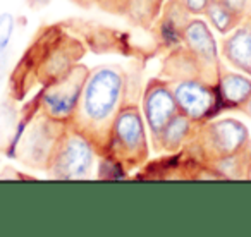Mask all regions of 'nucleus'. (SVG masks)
Listing matches in <instances>:
<instances>
[{
  "label": "nucleus",
  "mask_w": 251,
  "mask_h": 237,
  "mask_svg": "<svg viewBox=\"0 0 251 237\" xmlns=\"http://www.w3.org/2000/svg\"><path fill=\"white\" fill-rule=\"evenodd\" d=\"M162 74L169 81L200 79L206 83L203 67L200 66V62L195 59V55L182 43L171 48L169 55L165 57L164 64H162Z\"/></svg>",
  "instance_id": "4468645a"
},
{
  "label": "nucleus",
  "mask_w": 251,
  "mask_h": 237,
  "mask_svg": "<svg viewBox=\"0 0 251 237\" xmlns=\"http://www.w3.org/2000/svg\"><path fill=\"white\" fill-rule=\"evenodd\" d=\"M222 2L232 7L234 11H237L239 14H243L244 18L251 16V0H222Z\"/></svg>",
  "instance_id": "aec40b11"
},
{
  "label": "nucleus",
  "mask_w": 251,
  "mask_h": 237,
  "mask_svg": "<svg viewBox=\"0 0 251 237\" xmlns=\"http://www.w3.org/2000/svg\"><path fill=\"white\" fill-rule=\"evenodd\" d=\"M251 144L248 127L237 118H217L200 124L195 138L186 148L191 150L198 164H210L217 158L229 157L246 150Z\"/></svg>",
  "instance_id": "7ed1b4c3"
},
{
  "label": "nucleus",
  "mask_w": 251,
  "mask_h": 237,
  "mask_svg": "<svg viewBox=\"0 0 251 237\" xmlns=\"http://www.w3.org/2000/svg\"><path fill=\"white\" fill-rule=\"evenodd\" d=\"M182 45L195 55V59L203 67L206 83L217 86V81L224 69L219 59V48L208 24L198 16L191 18L186 24L182 31Z\"/></svg>",
  "instance_id": "1a4fd4ad"
},
{
  "label": "nucleus",
  "mask_w": 251,
  "mask_h": 237,
  "mask_svg": "<svg viewBox=\"0 0 251 237\" xmlns=\"http://www.w3.org/2000/svg\"><path fill=\"white\" fill-rule=\"evenodd\" d=\"M217 91L222 108L241 110L251 98V76L222 69L217 81Z\"/></svg>",
  "instance_id": "ddd939ff"
},
{
  "label": "nucleus",
  "mask_w": 251,
  "mask_h": 237,
  "mask_svg": "<svg viewBox=\"0 0 251 237\" xmlns=\"http://www.w3.org/2000/svg\"><path fill=\"white\" fill-rule=\"evenodd\" d=\"M212 0H182L184 7L189 11L191 16H203Z\"/></svg>",
  "instance_id": "6ab92c4d"
},
{
  "label": "nucleus",
  "mask_w": 251,
  "mask_h": 237,
  "mask_svg": "<svg viewBox=\"0 0 251 237\" xmlns=\"http://www.w3.org/2000/svg\"><path fill=\"white\" fill-rule=\"evenodd\" d=\"M203 16H205L206 21L213 26V29L219 31L220 35H229V33L234 31L244 19L243 14L234 11V9L229 7L227 4H224L222 0H212Z\"/></svg>",
  "instance_id": "2eb2a0df"
},
{
  "label": "nucleus",
  "mask_w": 251,
  "mask_h": 237,
  "mask_svg": "<svg viewBox=\"0 0 251 237\" xmlns=\"http://www.w3.org/2000/svg\"><path fill=\"white\" fill-rule=\"evenodd\" d=\"M88 74L90 69L86 66L76 64L64 76L47 84L40 93L38 110L55 122L71 124L76 115Z\"/></svg>",
  "instance_id": "423d86ee"
},
{
  "label": "nucleus",
  "mask_w": 251,
  "mask_h": 237,
  "mask_svg": "<svg viewBox=\"0 0 251 237\" xmlns=\"http://www.w3.org/2000/svg\"><path fill=\"white\" fill-rule=\"evenodd\" d=\"M67 124L55 122L40 110L26 120L19 141H16V158L26 167L47 170L57 143Z\"/></svg>",
  "instance_id": "39448f33"
},
{
  "label": "nucleus",
  "mask_w": 251,
  "mask_h": 237,
  "mask_svg": "<svg viewBox=\"0 0 251 237\" xmlns=\"http://www.w3.org/2000/svg\"><path fill=\"white\" fill-rule=\"evenodd\" d=\"M97 157H100L97 146L73 124H67L47 172L57 181H86L93 177Z\"/></svg>",
  "instance_id": "20e7f679"
},
{
  "label": "nucleus",
  "mask_w": 251,
  "mask_h": 237,
  "mask_svg": "<svg viewBox=\"0 0 251 237\" xmlns=\"http://www.w3.org/2000/svg\"><path fill=\"white\" fill-rule=\"evenodd\" d=\"M191 19L182 0H165L160 18L157 19V36L162 45L174 48L182 43V31Z\"/></svg>",
  "instance_id": "f8f14e48"
},
{
  "label": "nucleus",
  "mask_w": 251,
  "mask_h": 237,
  "mask_svg": "<svg viewBox=\"0 0 251 237\" xmlns=\"http://www.w3.org/2000/svg\"><path fill=\"white\" fill-rule=\"evenodd\" d=\"M200 124L193 122L191 118L186 117L184 114H176L174 117L165 124V127L151 138V144L158 153H169L174 155L182 151L189 144V141L195 138V133Z\"/></svg>",
  "instance_id": "9b49d317"
},
{
  "label": "nucleus",
  "mask_w": 251,
  "mask_h": 237,
  "mask_svg": "<svg viewBox=\"0 0 251 237\" xmlns=\"http://www.w3.org/2000/svg\"><path fill=\"white\" fill-rule=\"evenodd\" d=\"M220 55L234 69L251 76V16L243 19L239 26L220 43Z\"/></svg>",
  "instance_id": "9d476101"
},
{
  "label": "nucleus",
  "mask_w": 251,
  "mask_h": 237,
  "mask_svg": "<svg viewBox=\"0 0 251 237\" xmlns=\"http://www.w3.org/2000/svg\"><path fill=\"white\" fill-rule=\"evenodd\" d=\"M241 112H244V114H246L248 117H251V98H250V100H248V103L244 105L243 108H241Z\"/></svg>",
  "instance_id": "5701e85b"
},
{
  "label": "nucleus",
  "mask_w": 251,
  "mask_h": 237,
  "mask_svg": "<svg viewBox=\"0 0 251 237\" xmlns=\"http://www.w3.org/2000/svg\"><path fill=\"white\" fill-rule=\"evenodd\" d=\"M141 112H143L151 140L164 129L165 124L176 114H179L171 81L165 77H151L145 84L143 95H141Z\"/></svg>",
  "instance_id": "6e6552de"
},
{
  "label": "nucleus",
  "mask_w": 251,
  "mask_h": 237,
  "mask_svg": "<svg viewBox=\"0 0 251 237\" xmlns=\"http://www.w3.org/2000/svg\"><path fill=\"white\" fill-rule=\"evenodd\" d=\"M165 0H126L124 16L138 28L148 29L158 18Z\"/></svg>",
  "instance_id": "dca6fc26"
},
{
  "label": "nucleus",
  "mask_w": 251,
  "mask_h": 237,
  "mask_svg": "<svg viewBox=\"0 0 251 237\" xmlns=\"http://www.w3.org/2000/svg\"><path fill=\"white\" fill-rule=\"evenodd\" d=\"M171 86L179 112L191 118L193 122L203 124L212 120L213 115L222 110L215 84L200 79H179L171 81Z\"/></svg>",
  "instance_id": "0eeeda50"
},
{
  "label": "nucleus",
  "mask_w": 251,
  "mask_h": 237,
  "mask_svg": "<svg viewBox=\"0 0 251 237\" xmlns=\"http://www.w3.org/2000/svg\"><path fill=\"white\" fill-rule=\"evenodd\" d=\"M50 2H52V0H26V4H28L31 9H35V11H38V9H43V7H47V5H50Z\"/></svg>",
  "instance_id": "412c9836"
},
{
  "label": "nucleus",
  "mask_w": 251,
  "mask_h": 237,
  "mask_svg": "<svg viewBox=\"0 0 251 237\" xmlns=\"http://www.w3.org/2000/svg\"><path fill=\"white\" fill-rule=\"evenodd\" d=\"M129 79L119 64H101L93 69L84 83L73 126L79 129L101 155L114 118L127 101Z\"/></svg>",
  "instance_id": "f257e3e1"
},
{
  "label": "nucleus",
  "mask_w": 251,
  "mask_h": 237,
  "mask_svg": "<svg viewBox=\"0 0 251 237\" xmlns=\"http://www.w3.org/2000/svg\"><path fill=\"white\" fill-rule=\"evenodd\" d=\"M71 2L76 4V5H79V7H84V9H88V7L93 5V0H71Z\"/></svg>",
  "instance_id": "4be33fe9"
},
{
  "label": "nucleus",
  "mask_w": 251,
  "mask_h": 237,
  "mask_svg": "<svg viewBox=\"0 0 251 237\" xmlns=\"http://www.w3.org/2000/svg\"><path fill=\"white\" fill-rule=\"evenodd\" d=\"M93 4H97L98 7L110 12V14L124 16L126 12V0H93Z\"/></svg>",
  "instance_id": "a211bd4d"
},
{
  "label": "nucleus",
  "mask_w": 251,
  "mask_h": 237,
  "mask_svg": "<svg viewBox=\"0 0 251 237\" xmlns=\"http://www.w3.org/2000/svg\"><path fill=\"white\" fill-rule=\"evenodd\" d=\"M16 29V16L11 12L0 14V60L5 59V53L11 45V40L14 36Z\"/></svg>",
  "instance_id": "f3484780"
},
{
  "label": "nucleus",
  "mask_w": 251,
  "mask_h": 237,
  "mask_svg": "<svg viewBox=\"0 0 251 237\" xmlns=\"http://www.w3.org/2000/svg\"><path fill=\"white\" fill-rule=\"evenodd\" d=\"M101 158L115 162L124 170L143 167L150 157V140L141 107L126 101L110 127Z\"/></svg>",
  "instance_id": "f03ea898"
}]
</instances>
